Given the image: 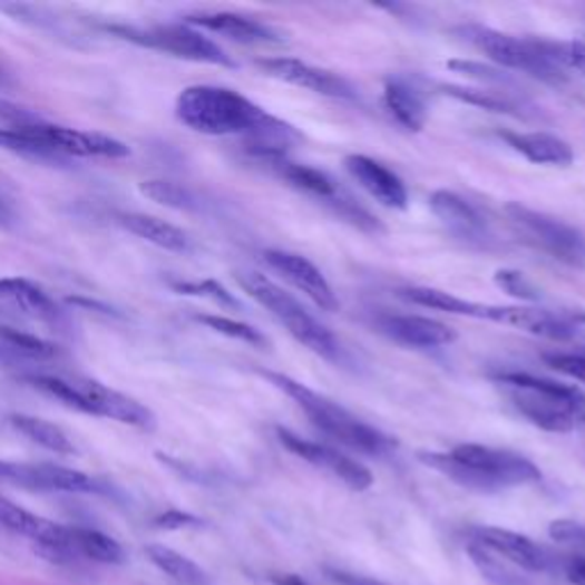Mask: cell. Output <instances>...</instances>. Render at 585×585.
Here are the masks:
<instances>
[{
    "label": "cell",
    "mask_w": 585,
    "mask_h": 585,
    "mask_svg": "<svg viewBox=\"0 0 585 585\" xmlns=\"http://www.w3.org/2000/svg\"><path fill=\"white\" fill-rule=\"evenodd\" d=\"M10 426L23 435L26 439H30L32 443L47 448V451L56 454V456H71L76 454V446L74 439L56 423L47 421V419H39L32 415H10Z\"/></svg>",
    "instance_id": "29"
},
{
    "label": "cell",
    "mask_w": 585,
    "mask_h": 585,
    "mask_svg": "<svg viewBox=\"0 0 585 585\" xmlns=\"http://www.w3.org/2000/svg\"><path fill=\"white\" fill-rule=\"evenodd\" d=\"M384 104L393 119L408 130H423L428 121V104L421 89L408 78L391 76L384 80Z\"/></svg>",
    "instance_id": "25"
},
{
    "label": "cell",
    "mask_w": 585,
    "mask_h": 585,
    "mask_svg": "<svg viewBox=\"0 0 585 585\" xmlns=\"http://www.w3.org/2000/svg\"><path fill=\"white\" fill-rule=\"evenodd\" d=\"M28 489L39 491H71V494H106L108 485L95 476L62 465L37 462L28 465Z\"/></svg>",
    "instance_id": "23"
},
{
    "label": "cell",
    "mask_w": 585,
    "mask_h": 585,
    "mask_svg": "<svg viewBox=\"0 0 585 585\" xmlns=\"http://www.w3.org/2000/svg\"><path fill=\"white\" fill-rule=\"evenodd\" d=\"M108 32L130 43H138V47L160 51L182 60L204 62L215 67H236V62L227 56V51H224L220 43H215L211 37H206L202 30L188 23H160L149 28L108 26Z\"/></svg>",
    "instance_id": "6"
},
{
    "label": "cell",
    "mask_w": 585,
    "mask_h": 585,
    "mask_svg": "<svg viewBox=\"0 0 585 585\" xmlns=\"http://www.w3.org/2000/svg\"><path fill=\"white\" fill-rule=\"evenodd\" d=\"M140 193L147 199L163 204L167 208H176V211H193L195 208L193 193L188 188H184L182 184L165 182V178H149V182H143Z\"/></svg>",
    "instance_id": "33"
},
{
    "label": "cell",
    "mask_w": 585,
    "mask_h": 585,
    "mask_svg": "<svg viewBox=\"0 0 585 585\" xmlns=\"http://www.w3.org/2000/svg\"><path fill=\"white\" fill-rule=\"evenodd\" d=\"M60 354V348L47 339L0 325V364L3 367H17L19 362H53Z\"/></svg>",
    "instance_id": "26"
},
{
    "label": "cell",
    "mask_w": 585,
    "mask_h": 585,
    "mask_svg": "<svg viewBox=\"0 0 585 585\" xmlns=\"http://www.w3.org/2000/svg\"><path fill=\"white\" fill-rule=\"evenodd\" d=\"M497 380L510 389L517 412L539 430L556 435L572 432L585 410V393L574 384L519 371L501 373Z\"/></svg>",
    "instance_id": "4"
},
{
    "label": "cell",
    "mask_w": 585,
    "mask_h": 585,
    "mask_svg": "<svg viewBox=\"0 0 585 585\" xmlns=\"http://www.w3.org/2000/svg\"><path fill=\"white\" fill-rule=\"evenodd\" d=\"M501 140H506L517 154L535 165L567 167L574 163V149L552 133H515L501 130Z\"/></svg>",
    "instance_id": "24"
},
{
    "label": "cell",
    "mask_w": 585,
    "mask_h": 585,
    "mask_svg": "<svg viewBox=\"0 0 585 585\" xmlns=\"http://www.w3.org/2000/svg\"><path fill=\"white\" fill-rule=\"evenodd\" d=\"M236 280L252 300H256L263 309L273 313V316L291 332L293 339H298L311 352H316L332 364L343 362V348L339 339L325 325L313 319L291 293H286L282 286H277L273 280H267L261 273H238Z\"/></svg>",
    "instance_id": "5"
},
{
    "label": "cell",
    "mask_w": 585,
    "mask_h": 585,
    "mask_svg": "<svg viewBox=\"0 0 585 585\" xmlns=\"http://www.w3.org/2000/svg\"><path fill=\"white\" fill-rule=\"evenodd\" d=\"M265 165L273 169L280 178H284V182L306 195H313L323 199L325 204L334 202L339 195H341V188L332 182V178L316 169V167H309V165H300V163H293L289 160L286 156L284 158H273V160H265Z\"/></svg>",
    "instance_id": "27"
},
{
    "label": "cell",
    "mask_w": 585,
    "mask_h": 585,
    "mask_svg": "<svg viewBox=\"0 0 585 585\" xmlns=\"http://www.w3.org/2000/svg\"><path fill=\"white\" fill-rule=\"evenodd\" d=\"M195 321L206 325L208 330L222 334V337H230V339H236V341H243V343H250L256 348L267 345V339L256 328H252L247 323H241V321H234L227 316H215V313H199V316H195Z\"/></svg>",
    "instance_id": "34"
},
{
    "label": "cell",
    "mask_w": 585,
    "mask_h": 585,
    "mask_svg": "<svg viewBox=\"0 0 585 585\" xmlns=\"http://www.w3.org/2000/svg\"><path fill=\"white\" fill-rule=\"evenodd\" d=\"M0 526L35 539V545H62V547H69L74 552L71 526H62V524H56L51 519L32 515L30 510H26V508H21V506L3 499V497H0Z\"/></svg>",
    "instance_id": "21"
},
{
    "label": "cell",
    "mask_w": 585,
    "mask_h": 585,
    "mask_svg": "<svg viewBox=\"0 0 585 585\" xmlns=\"http://www.w3.org/2000/svg\"><path fill=\"white\" fill-rule=\"evenodd\" d=\"M448 69H454L458 74H465L469 78H478V80H487V82H504L506 76L499 71V69H491V67H485L480 62H471V60H451L446 65Z\"/></svg>",
    "instance_id": "41"
},
{
    "label": "cell",
    "mask_w": 585,
    "mask_h": 585,
    "mask_svg": "<svg viewBox=\"0 0 585 585\" xmlns=\"http://www.w3.org/2000/svg\"><path fill=\"white\" fill-rule=\"evenodd\" d=\"M469 535L471 543L485 547L494 556L510 560L526 572H549L554 565L552 554L521 533L499 526H474L469 528Z\"/></svg>",
    "instance_id": "13"
},
{
    "label": "cell",
    "mask_w": 585,
    "mask_h": 585,
    "mask_svg": "<svg viewBox=\"0 0 585 585\" xmlns=\"http://www.w3.org/2000/svg\"><path fill=\"white\" fill-rule=\"evenodd\" d=\"M378 328L382 334L408 348H441L458 339L454 328L426 316H382Z\"/></svg>",
    "instance_id": "20"
},
{
    "label": "cell",
    "mask_w": 585,
    "mask_h": 585,
    "mask_svg": "<svg viewBox=\"0 0 585 585\" xmlns=\"http://www.w3.org/2000/svg\"><path fill=\"white\" fill-rule=\"evenodd\" d=\"M458 32L504 69L521 71L549 85H563L567 80V74L537 49L535 39H519L485 26H462Z\"/></svg>",
    "instance_id": "7"
},
{
    "label": "cell",
    "mask_w": 585,
    "mask_h": 585,
    "mask_svg": "<svg viewBox=\"0 0 585 585\" xmlns=\"http://www.w3.org/2000/svg\"><path fill=\"white\" fill-rule=\"evenodd\" d=\"M443 95L454 97L462 104L489 110V113H504V115H519L517 104H513L506 95L489 92V89H474V87H460V85H441L439 87Z\"/></svg>",
    "instance_id": "32"
},
{
    "label": "cell",
    "mask_w": 585,
    "mask_h": 585,
    "mask_svg": "<svg viewBox=\"0 0 585 585\" xmlns=\"http://www.w3.org/2000/svg\"><path fill=\"white\" fill-rule=\"evenodd\" d=\"M3 78H6V76H3V69H0V82H3Z\"/></svg>",
    "instance_id": "49"
},
{
    "label": "cell",
    "mask_w": 585,
    "mask_h": 585,
    "mask_svg": "<svg viewBox=\"0 0 585 585\" xmlns=\"http://www.w3.org/2000/svg\"><path fill=\"white\" fill-rule=\"evenodd\" d=\"M430 211L448 232L462 241L476 243L487 238L485 217L465 197L451 191H435L430 195Z\"/></svg>",
    "instance_id": "19"
},
{
    "label": "cell",
    "mask_w": 585,
    "mask_h": 585,
    "mask_svg": "<svg viewBox=\"0 0 585 585\" xmlns=\"http://www.w3.org/2000/svg\"><path fill=\"white\" fill-rule=\"evenodd\" d=\"M563 572L572 585H585V556H569L563 563Z\"/></svg>",
    "instance_id": "44"
},
{
    "label": "cell",
    "mask_w": 585,
    "mask_h": 585,
    "mask_svg": "<svg viewBox=\"0 0 585 585\" xmlns=\"http://www.w3.org/2000/svg\"><path fill=\"white\" fill-rule=\"evenodd\" d=\"M184 23L197 28V30H208L215 35L227 37L238 43H282L284 39L280 32H275L270 26L234 14V12H202V14H191L184 19Z\"/></svg>",
    "instance_id": "18"
},
{
    "label": "cell",
    "mask_w": 585,
    "mask_h": 585,
    "mask_svg": "<svg viewBox=\"0 0 585 585\" xmlns=\"http://www.w3.org/2000/svg\"><path fill=\"white\" fill-rule=\"evenodd\" d=\"M174 113L186 128L202 135H243L247 152L261 163L284 158L300 143V133L291 124L230 87L191 85L176 97Z\"/></svg>",
    "instance_id": "1"
},
{
    "label": "cell",
    "mask_w": 585,
    "mask_h": 585,
    "mask_svg": "<svg viewBox=\"0 0 585 585\" xmlns=\"http://www.w3.org/2000/svg\"><path fill=\"white\" fill-rule=\"evenodd\" d=\"M21 380L43 391L47 396L65 402L67 408L76 412L110 419V421L138 428V430H152L156 426V417L147 404H143L133 396H126L99 380L62 378L53 373H26L21 376Z\"/></svg>",
    "instance_id": "3"
},
{
    "label": "cell",
    "mask_w": 585,
    "mask_h": 585,
    "mask_svg": "<svg viewBox=\"0 0 585 585\" xmlns=\"http://www.w3.org/2000/svg\"><path fill=\"white\" fill-rule=\"evenodd\" d=\"M14 224V213L8 206V202L0 199V230H10Z\"/></svg>",
    "instance_id": "47"
},
{
    "label": "cell",
    "mask_w": 585,
    "mask_h": 585,
    "mask_svg": "<svg viewBox=\"0 0 585 585\" xmlns=\"http://www.w3.org/2000/svg\"><path fill=\"white\" fill-rule=\"evenodd\" d=\"M71 547L76 556H85L95 563L104 565H121L126 560V554L117 539L110 535L95 530V528H71Z\"/></svg>",
    "instance_id": "30"
},
{
    "label": "cell",
    "mask_w": 585,
    "mask_h": 585,
    "mask_svg": "<svg viewBox=\"0 0 585 585\" xmlns=\"http://www.w3.org/2000/svg\"><path fill=\"white\" fill-rule=\"evenodd\" d=\"M494 282H497V286L506 291L508 295L526 300V302H537L539 298H543L539 289L524 273H519V270H499V273L494 275Z\"/></svg>",
    "instance_id": "37"
},
{
    "label": "cell",
    "mask_w": 585,
    "mask_h": 585,
    "mask_svg": "<svg viewBox=\"0 0 585 585\" xmlns=\"http://www.w3.org/2000/svg\"><path fill=\"white\" fill-rule=\"evenodd\" d=\"M398 295L402 300H408V302L419 304V306H426V309H437V311H443V313H454V316H469V319H480V321H487L489 306H491V304L471 302V300L458 298L454 293H446L441 289H430V286L400 289Z\"/></svg>",
    "instance_id": "28"
},
{
    "label": "cell",
    "mask_w": 585,
    "mask_h": 585,
    "mask_svg": "<svg viewBox=\"0 0 585 585\" xmlns=\"http://www.w3.org/2000/svg\"><path fill=\"white\" fill-rule=\"evenodd\" d=\"M545 362L554 371L585 384V348H578L574 352H549L545 354Z\"/></svg>",
    "instance_id": "38"
},
{
    "label": "cell",
    "mask_w": 585,
    "mask_h": 585,
    "mask_svg": "<svg viewBox=\"0 0 585 585\" xmlns=\"http://www.w3.org/2000/svg\"><path fill=\"white\" fill-rule=\"evenodd\" d=\"M506 213L524 243L569 267H585V236L572 224L517 202L508 204Z\"/></svg>",
    "instance_id": "8"
},
{
    "label": "cell",
    "mask_w": 585,
    "mask_h": 585,
    "mask_svg": "<svg viewBox=\"0 0 585 585\" xmlns=\"http://www.w3.org/2000/svg\"><path fill=\"white\" fill-rule=\"evenodd\" d=\"M328 578L337 585H384L380 581H373V578H367V576H359V574H350V572H343V569H325Z\"/></svg>",
    "instance_id": "43"
},
{
    "label": "cell",
    "mask_w": 585,
    "mask_h": 585,
    "mask_svg": "<svg viewBox=\"0 0 585 585\" xmlns=\"http://www.w3.org/2000/svg\"><path fill=\"white\" fill-rule=\"evenodd\" d=\"M145 552L160 572H165L178 583H184V585H208L211 583L208 574L195 560L186 558L184 554H178L165 545H149Z\"/></svg>",
    "instance_id": "31"
},
{
    "label": "cell",
    "mask_w": 585,
    "mask_h": 585,
    "mask_svg": "<svg viewBox=\"0 0 585 585\" xmlns=\"http://www.w3.org/2000/svg\"><path fill=\"white\" fill-rule=\"evenodd\" d=\"M0 313H3V309H0Z\"/></svg>",
    "instance_id": "50"
},
{
    "label": "cell",
    "mask_w": 585,
    "mask_h": 585,
    "mask_svg": "<svg viewBox=\"0 0 585 585\" xmlns=\"http://www.w3.org/2000/svg\"><path fill=\"white\" fill-rule=\"evenodd\" d=\"M119 224L130 232L133 236H138L165 252H176V254H186L193 250V238L176 224L160 220L156 215L147 213H119L117 215Z\"/></svg>",
    "instance_id": "22"
},
{
    "label": "cell",
    "mask_w": 585,
    "mask_h": 585,
    "mask_svg": "<svg viewBox=\"0 0 585 585\" xmlns=\"http://www.w3.org/2000/svg\"><path fill=\"white\" fill-rule=\"evenodd\" d=\"M277 437L289 454H293L300 460L332 474L345 487H350L354 491H367L373 485V474L362 462L352 460L350 456L337 451V448L302 439L286 428H277Z\"/></svg>",
    "instance_id": "12"
},
{
    "label": "cell",
    "mask_w": 585,
    "mask_h": 585,
    "mask_svg": "<svg viewBox=\"0 0 585 585\" xmlns=\"http://www.w3.org/2000/svg\"><path fill=\"white\" fill-rule=\"evenodd\" d=\"M549 535L560 545H585V524L572 519H556L549 526Z\"/></svg>",
    "instance_id": "40"
},
{
    "label": "cell",
    "mask_w": 585,
    "mask_h": 585,
    "mask_svg": "<svg viewBox=\"0 0 585 585\" xmlns=\"http://www.w3.org/2000/svg\"><path fill=\"white\" fill-rule=\"evenodd\" d=\"M451 456L462 465L476 469L478 474L487 476L499 489L543 480V471L528 458L513 451H504V448H491L482 443H458Z\"/></svg>",
    "instance_id": "10"
},
{
    "label": "cell",
    "mask_w": 585,
    "mask_h": 585,
    "mask_svg": "<svg viewBox=\"0 0 585 585\" xmlns=\"http://www.w3.org/2000/svg\"><path fill=\"white\" fill-rule=\"evenodd\" d=\"M174 291L184 293V295H197V298H206V300H213L222 306H230V309H238V300L224 289L220 286L215 280H204V282H176L172 284Z\"/></svg>",
    "instance_id": "36"
},
{
    "label": "cell",
    "mask_w": 585,
    "mask_h": 585,
    "mask_svg": "<svg viewBox=\"0 0 585 585\" xmlns=\"http://www.w3.org/2000/svg\"><path fill=\"white\" fill-rule=\"evenodd\" d=\"M256 67L270 78H277L282 82L311 89V92L323 95V97H332V99H354L357 97L354 87L345 78L328 69L311 67L295 58H265V60H256Z\"/></svg>",
    "instance_id": "14"
},
{
    "label": "cell",
    "mask_w": 585,
    "mask_h": 585,
    "mask_svg": "<svg viewBox=\"0 0 585 585\" xmlns=\"http://www.w3.org/2000/svg\"><path fill=\"white\" fill-rule=\"evenodd\" d=\"M487 321L510 325L549 341H569L581 330V325H585V311L583 309L554 311V309H535V306L491 304Z\"/></svg>",
    "instance_id": "11"
},
{
    "label": "cell",
    "mask_w": 585,
    "mask_h": 585,
    "mask_svg": "<svg viewBox=\"0 0 585 585\" xmlns=\"http://www.w3.org/2000/svg\"><path fill=\"white\" fill-rule=\"evenodd\" d=\"M474 565L478 567V572L491 583V585H519L517 576L497 558L491 552H487L485 547L469 543L467 547Z\"/></svg>",
    "instance_id": "35"
},
{
    "label": "cell",
    "mask_w": 585,
    "mask_h": 585,
    "mask_svg": "<svg viewBox=\"0 0 585 585\" xmlns=\"http://www.w3.org/2000/svg\"><path fill=\"white\" fill-rule=\"evenodd\" d=\"M270 583H273V585H309L298 574H273V576H270Z\"/></svg>",
    "instance_id": "46"
},
{
    "label": "cell",
    "mask_w": 585,
    "mask_h": 585,
    "mask_svg": "<svg viewBox=\"0 0 585 585\" xmlns=\"http://www.w3.org/2000/svg\"><path fill=\"white\" fill-rule=\"evenodd\" d=\"M26 462H6L0 460V480H10L14 485H23Z\"/></svg>",
    "instance_id": "45"
},
{
    "label": "cell",
    "mask_w": 585,
    "mask_h": 585,
    "mask_svg": "<svg viewBox=\"0 0 585 585\" xmlns=\"http://www.w3.org/2000/svg\"><path fill=\"white\" fill-rule=\"evenodd\" d=\"M28 133L32 138L56 156L65 158H108V160H119L130 156V149L110 135L95 133V130H78V128H67V126H56V124H35L28 126Z\"/></svg>",
    "instance_id": "9"
},
{
    "label": "cell",
    "mask_w": 585,
    "mask_h": 585,
    "mask_svg": "<svg viewBox=\"0 0 585 585\" xmlns=\"http://www.w3.org/2000/svg\"><path fill=\"white\" fill-rule=\"evenodd\" d=\"M348 174L354 182L362 186L373 199L389 208H408V188L400 182V176L393 174L382 163L364 156V154H350L343 160Z\"/></svg>",
    "instance_id": "16"
},
{
    "label": "cell",
    "mask_w": 585,
    "mask_h": 585,
    "mask_svg": "<svg viewBox=\"0 0 585 585\" xmlns=\"http://www.w3.org/2000/svg\"><path fill=\"white\" fill-rule=\"evenodd\" d=\"M41 121L43 119L39 117V113L23 108L19 104H12L8 99H0V126L3 128H26V126H35Z\"/></svg>",
    "instance_id": "39"
},
{
    "label": "cell",
    "mask_w": 585,
    "mask_h": 585,
    "mask_svg": "<svg viewBox=\"0 0 585 585\" xmlns=\"http://www.w3.org/2000/svg\"><path fill=\"white\" fill-rule=\"evenodd\" d=\"M199 524H202L199 517L184 513V510H167L154 519V526L163 528V530H182V528H191V526H199Z\"/></svg>",
    "instance_id": "42"
},
{
    "label": "cell",
    "mask_w": 585,
    "mask_h": 585,
    "mask_svg": "<svg viewBox=\"0 0 585 585\" xmlns=\"http://www.w3.org/2000/svg\"><path fill=\"white\" fill-rule=\"evenodd\" d=\"M0 304L12 306L21 316L39 323L58 325L65 319L60 304L39 284L26 277H0Z\"/></svg>",
    "instance_id": "17"
},
{
    "label": "cell",
    "mask_w": 585,
    "mask_h": 585,
    "mask_svg": "<svg viewBox=\"0 0 585 585\" xmlns=\"http://www.w3.org/2000/svg\"><path fill=\"white\" fill-rule=\"evenodd\" d=\"M263 261L282 275L289 284H293L298 291H302L313 304L321 306L323 311H337L339 300L332 291L330 282L321 270L313 265L309 259L282 250H267L263 252Z\"/></svg>",
    "instance_id": "15"
},
{
    "label": "cell",
    "mask_w": 585,
    "mask_h": 585,
    "mask_svg": "<svg viewBox=\"0 0 585 585\" xmlns=\"http://www.w3.org/2000/svg\"><path fill=\"white\" fill-rule=\"evenodd\" d=\"M578 421H581V423H585V412L581 415V419H578Z\"/></svg>",
    "instance_id": "48"
},
{
    "label": "cell",
    "mask_w": 585,
    "mask_h": 585,
    "mask_svg": "<svg viewBox=\"0 0 585 585\" xmlns=\"http://www.w3.org/2000/svg\"><path fill=\"white\" fill-rule=\"evenodd\" d=\"M261 376L275 389L284 391L291 400H295V404L306 415L311 426H316L325 437L339 441L341 446L350 448V451L380 458L391 454L398 446L396 439L364 423L362 419H357L345 408H341L339 402L309 389L306 384L275 371H261Z\"/></svg>",
    "instance_id": "2"
}]
</instances>
